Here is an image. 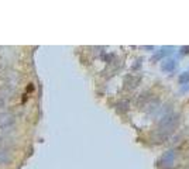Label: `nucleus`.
<instances>
[{
  "label": "nucleus",
  "mask_w": 189,
  "mask_h": 169,
  "mask_svg": "<svg viewBox=\"0 0 189 169\" xmlns=\"http://www.w3.org/2000/svg\"><path fill=\"white\" fill-rule=\"evenodd\" d=\"M179 83H181V84H186V83H189V72H183V73H181V76H179Z\"/></svg>",
  "instance_id": "20e7f679"
},
{
  "label": "nucleus",
  "mask_w": 189,
  "mask_h": 169,
  "mask_svg": "<svg viewBox=\"0 0 189 169\" xmlns=\"http://www.w3.org/2000/svg\"><path fill=\"white\" fill-rule=\"evenodd\" d=\"M168 52V51H161V52H158V54H155L154 56H152V61H158V59L161 58V56H164L165 54Z\"/></svg>",
  "instance_id": "39448f33"
},
{
  "label": "nucleus",
  "mask_w": 189,
  "mask_h": 169,
  "mask_svg": "<svg viewBox=\"0 0 189 169\" xmlns=\"http://www.w3.org/2000/svg\"><path fill=\"white\" fill-rule=\"evenodd\" d=\"M176 68V61L174 58H168L161 64V70L162 72H172Z\"/></svg>",
  "instance_id": "7ed1b4c3"
},
{
  "label": "nucleus",
  "mask_w": 189,
  "mask_h": 169,
  "mask_svg": "<svg viewBox=\"0 0 189 169\" xmlns=\"http://www.w3.org/2000/svg\"><path fill=\"white\" fill-rule=\"evenodd\" d=\"M175 159H176V152L171 149V151H166L165 154L162 155V158H161V162H162L164 166H171V165H174Z\"/></svg>",
  "instance_id": "f03ea898"
},
{
  "label": "nucleus",
  "mask_w": 189,
  "mask_h": 169,
  "mask_svg": "<svg viewBox=\"0 0 189 169\" xmlns=\"http://www.w3.org/2000/svg\"><path fill=\"white\" fill-rule=\"evenodd\" d=\"M179 123V117L176 113H169L161 120L160 123V131L161 132H171Z\"/></svg>",
  "instance_id": "f257e3e1"
},
{
  "label": "nucleus",
  "mask_w": 189,
  "mask_h": 169,
  "mask_svg": "<svg viewBox=\"0 0 189 169\" xmlns=\"http://www.w3.org/2000/svg\"><path fill=\"white\" fill-rule=\"evenodd\" d=\"M182 52H189V47H182Z\"/></svg>",
  "instance_id": "423d86ee"
}]
</instances>
